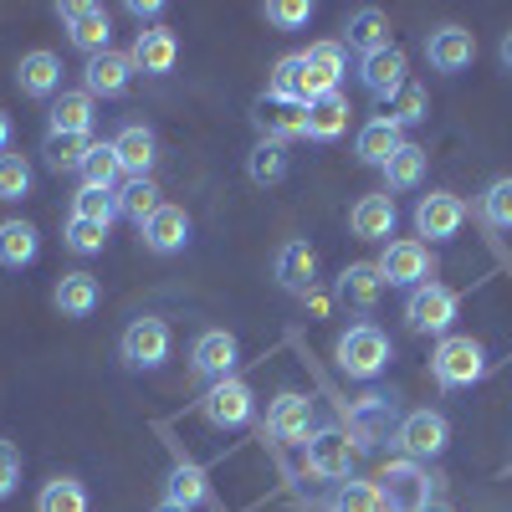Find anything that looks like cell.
Segmentation results:
<instances>
[{"label":"cell","mask_w":512,"mask_h":512,"mask_svg":"<svg viewBox=\"0 0 512 512\" xmlns=\"http://www.w3.org/2000/svg\"><path fill=\"white\" fill-rule=\"evenodd\" d=\"M36 251H41V236L31 221H0V267L21 272L36 262Z\"/></svg>","instance_id":"33"},{"label":"cell","mask_w":512,"mask_h":512,"mask_svg":"<svg viewBox=\"0 0 512 512\" xmlns=\"http://www.w3.org/2000/svg\"><path fill=\"white\" fill-rule=\"evenodd\" d=\"M456 313H461L456 287H446V282H436V277L405 292V323H410V333H436V338H446L451 323H456Z\"/></svg>","instance_id":"3"},{"label":"cell","mask_w":512,"mask_h":512,"mask_svg":"<svg viewBox=\"0 0 512 512\" xmlns=\"http://www.w3.org/2000/svg\"><path fill=\"white\" fill-rule=\"evenodd\" d=\"M16 88H21L26 98L52 103V98L62 93V57H57V52H47V47L26 52V57L16 62Z\"/></svg>","instance_id":"20"},{"label":"cell","mask_w":512,"mask_h":512,"mask_svg":"<svg viewBox=\"0 0 512 512\" xmlns=\"http://www.w3.org/2000/svg\"><path fill=\"white\" fill-rule=\"evenodd\" d=\"M431 374L441 390H466V384H477L487 374V344L472 333H446L431 349Z\"/></svg>","instance_id":"1"},{"label":"cell","mask_w":512,"mask_h":512,"mask_svg":"<svg viewBox=\"0 0 512 512\" xmlns=\"http://www.w3.org/2000/svg\"><path fill=\"white\" fill-rule=\"evenodd\" d=\"M395 103H400V108H395V123H400V128L420 123V118H425V108H431V98H425V88H420V82H410V88H405Z\"/></svg>","instance_id":"48"},{"label":"cell","mask_w":512,"mask_h":512,"mask_svg":"<svg viewBox=\"0 0 512 512\" xmlns=\"http://www.w3.org/2000/svg\"><path fill=\"white\" fill-rule=\"evenodd\" d=\"M93 103H98V98H93L88 88L57 93L52 108H47V134H93V118H98Z\"/></svg>","instance_id":"26"},{"label":"cell","mask_w":512,"mask_h":512,"mask_svg":"<svg viewBox=\"0 0 512 512\" xmlns=\"http://www.w3.org/2000/svg\"><path fill=\"white\" fill-rule=\"evenodd\" d=\"M200 420L210 425V431H241V425L251 420V384L236 379V374L210 384V390L200 395Z\"/></svg>","instance_id":"10"},{"label":"cell","mask_w":512,"mask_h":512,"mask_svg":"<svg viewBox=\"0 0 512 512\" xmlns=\"http://www.w3.org/2000/svg\"><path fill=\"white\" fill-rule=\"evenodd\" d=\"M425 159H431V154H425L420 144H410V139H405V149H400L390 164L379 169V175H384V190H390V195H400V190H415V185L425 180Z\"/></svg>","instance_id":"36"},{"label":"cell","mask_w":512,"mask_h":512,"mask_svg":"<svg viewBox=\"0 0 512 512\" xmlns=\"http://www.w3.org/2000/svg\"><path fill=\"white\" fill-rule=\"evenodd\" d=\"M118 354H123V364H128V369L154 374V369L169 359V323H164L159 313L134 318V323L123 328V338H118Z\"/></svg>","instance_id":"6"},{"label":"cell","mask_w":512,"mask_h":512,"mask_svg":"<svg viewBox=\"0 0 512 512\" xmlns=\"http://www.w3.org/2000/svg\"><path fill=\"white\" fill-rule=\"evenodd\" d=\"M241 364V344H236V333L231 328H205L195 338V349H190V374L205 379V384H221L231 379Z\"/></svg>","instance_id":"11"},{"label":"cell","mask_w":512,"mask_h":512,"mask_svg":"<svg viewBox=\"0 0 512 512\" xmlns=\"http://www.w3.org/2000/svg\"><path fill=\"white\" fill-rule=\"evenodd\" d=\"M395 420V400L390 395H364L359 405H354V415H349V441H354V451H369L379 436H384V425Z\"/></svg>","instance_id":"27"},{"label":"cell","mask_w":512,"mask_h":512,"mask_svg":"<svg viewBox=\"0 0 512 512\" xmlns=\"http://www.w3.org/2000/svg\"><path fill=\"white\" fill-rule=\"evenodd\" d=\"M272 277H277V287H282V292L308 297V292L318 287V251H313L303 236L282 241V246H277V256H272Z\"/></svg>","instance_id":"13"},{"label":"cell","mask_w":512,"mask_h":512,"mask_svg":"<svg viewBox=\"0 0 512 512\" xmlns=\"http://www.w3.org/2000/svg\"><path fill=\"white\" fill-rule=\"evenodd\" d=\"M267 103H287V108H308V82H303V52H292L272 67L267 77Z\"/></svg>","instance_id":"31"},{"label":"cell","mask_w":512,"mask_h":512,"mask_svg":"<svg viewBox=\"0 0 512 512\" xmlns=\"http://www.w3.org/2000/svg\"><path fill=\"white\" fill-rule=\"evenodd\" d=\"M139 236H144V246H149L154 256L185 251V246H190V210H185V205H159L154 216L139 226Z\"/></svg>","instance_id":"19"},{"label":"cell","mask_w":512,"mask_h":512,"mask_svg":"<svg viewBox=\"0 0 512 512\" xmlns=\"http://www.w3.org/2000/svg\"><path fill=\"white\" fill-rule=\"evenodd\" d=\"M267 431H272L277 441L303 446V441L318 431V425H313V400H308V395H297V390L277 395V400H272V410H267Z\"/></svg>","instance_id":"21"},{"label":"cell","mask_w":512,"mask_h":512,"mask_svg":"<svg viewBox=\"0 0 512 512\" xmlns=\"http://www.w3.org/2000/svg\"><path fill=\"white\" fill-rule=\"evenodd\" d=\"M379 497H384L390 512H420L425 502L436 497V482H431V472H425L420 461L400 456V461H390L379 472Z\"/></svg>","instance_id":"5"},{"label":"cell","mask_w":512,"mask_h":512,"mask_svg":"<svg viewBox=\"0 0 512 512\" xmlns=\"http://www.w3.org/2000/svg\"><path fill=\"white\" fill-rule=\"evenodd\" d=\"M93 139L88 134H47V144H41V154H47V169H57V175H82V159H88Z\"/></svg>","instance_id":"37"},{"label":"cell","mask_w":512,"mask_h":512,"mask_svg":"<svg viewBox=\"0 0 512 512\" xmlns=\"http://www.w3.org/2000/svg\"><path fill=\"white\" fill-rule=\"evenodd\" d=\"M395 226H400V205H395V195H390V190H379V195H359V200H354V210H349V231H354L359 241H384V246H390Z\"/></svg>","instance_id":"17"},{"label":"cell","mask_w":512,"mask_h":512,"mask_svg":"<svg viewBox=\"0 0 512 512\" xmlns=\"http://www.w3.org/2000/svg\"><path fill=\"white\" fill-rule=\"evenodd\" d=\"M497 57H502V67H507V72H512V31H507V36H502V47H497Z\"/></svg>","instance_id":"51"},{"label":"cell","mask_w":512,"mask_h":512,"mask_svg":"<svg viewBox=\"0 0 512 512\" xmlns=\"http://www.w3.org/2000/svg\"><path fill=\"white\" fill-rule=\"evenodd\" d=\"M400 149H405V128L395 123V113H379V118H369V123L359 128V139H354L359 164H374V169H384V164H390Z\"/></svg>","instance_id":"22"},{"label":"cell","mask_w":512,"mask_h":512,"mask_svg":"<svg viewBox=\"0 0 512 512\" xmlns=\"http://www.w3.org/2000/svg\"><path fill=\"white\" fill-rule=\"evenodd\" d=\"M123 11L134 16V21H139L144 31H149V26H159V16H164V6H159V0H128Z\"/></svg>","instance_id":"49"},{"label":"cell","mask_w":512,"mask_h":512,"mask_svg":"<svg viewBox=\"0 0 512 512\" xmlns=\"http://www.w3.org/2000/svg\"><path fill=\"white\" fill-rule=\"evenodd\" d=\"M123 180V164L113 154V139L108 144H93L88 159H82V185H93V190H113Z\"/></svg>","instance_id":"40"},{"label":"cell","mask_w":512,"mask_h":512,"mask_svg":"<svg viewBox=\"0 0 512 512\" xmlns=\"http://www.w3.org/2000/svg\"><path fill=\"white\" fill-rule=\"evenodd\" d=\"M344 36H349V47H354V52H364V57L390 52V47H395V41H390V16H384L379 6H359V11L349 16Z\"/></svg>","instance_id":"28"},{"label":"cell","mask_w":512,"mask_h":512,"mask_svg":"<svg viewBox=\"0 0 512 512\" xmlns=\"http://www.w3.org/2000/svg\"><path fill=\"white\" fill-rule=\"evenodd\" d=\"M52 303L62 318H93L98 303H103V287L93 272H62L57 287H52Z\"/></svg>","instance_id":"25"},{"label":"cell","mask_w":512,"mask_h":512,"mask_svg":"<svg viewBox=\"0 0 512 512\" xmlns=\"http://www.w3.org/2000/svg\"><path fill=\"white\" fill-rule=\"evenodd\" d=\"M333 359L349 379H379L384 369H390V338H384V328H374V323H354V328L338 333Z\"/></svg>","instance_id":"2"},{"label":"cell","mask_w":512,"mask_h":512,"mask_svg":"<svg viewBox=\"0 0 512 512\" xmlns=\"http://www.w3.org/2000/svg\"><path fill=\"white\" fill-rule=\"evenodd\" d=\"M344 72H349V57L338 41H313L303 52V82H308V98H323V93H344Z\"/></svg>","instance_id":"16"},{"label":"cell","mask_w":512,"mask_h":512,"mask_svg":"<svg viewBox=\"0 0 512 512\" xmlns=\"http://www.w3.org/2000/svg\"><path fill=\"white\" fill-rule=\"evenodd\" d=\"M308 139H318V144H333L338 134L349 128V98L344 93H323V98H308Z\"/></svg>","instance_id":"29"},{"label":"cell","mask_w":512,"mask_h":512,"mask_svg":"<svg viewBox=\"0 0 512 512\" xmlns=\"http://www.w3.org/2000/svg\"><path fill=\"white\" fill-rule=\"evenodd\" d=\"M31 164L21 154H0V200H26L31 195Z\"/></svg>","instance_id":"44"},{"label":"cell","mask_w":512,"mask_h":512,"mask_svg":"<svg viewBox=\"0 0 512 512\" xmlns=\"http://www.w3.org/2000/svg\"><path fill=\"white\" fill-rule=\"evenodd\" d=\"M36 512H88V492L77 477H52L36 492Z\"/></svg>","instance_id":"39"},{"label":"cell","mask_w":512,"mask_h":512,"mask_svg":"<svg viewBox=\"0 0 512 512\" xmlns=\"http://www.w3.org/2000/svg\"><path fill=\"white\" fill-rule=\"evenodd\" d=\"M246 175H251V185H277L287 175V144L262 139L251 149V159H246Z\"/></svg>","instance_id":"41"},{"label":"cell","mask_w":512,"mask_h":512,"mask_svg":"<svg viewBox=\"0 0 512 512\" xmlns=\"http://www.w3.org/2000/svg\"><path fill=\"white\" fill-rule=\"evenodd\" d=\"M57 16L67 26V41L82 57L113 52V11L108 6H98V0H67V6H57Z\"/></svg>","instance_id":"4"},{"label":"cell","mask_w":512,"mask_h":512,"mask_svg":"<svg viewBox=\"0 0 512 512\" xmlns=\"http://www.w3.org/2000/svg\"><path fill=\"white\" fill-rule=\"evenodd\" d=\"M425 62H431L441 77H456L477 62V36L466 26H436L425 36Z\"/></svg>","instance_id":"15"},{"label":"cell","mask_w":512,"mask_h":512,"mask_svg":"<svg viewBox=\"0 0 512 512\" xmlns=\"http://www.w3.org/2000/svg\"><path fill=\"white\" fill-rule=\"evenodd\" d=\"M303 456H308V472L323 477V482L354 477V441H349L344 425H318V431L303 441Z\"/></svg>","instance_id":"7"},{"label":"cell","mask_w":512,"mask_h":512,"mask_svg":"<svg viewBox=\"0 0 512 512\" xmlns=\"http://www.w3.org/2000/svg\"><path fill=\"white\" fill-rule=\"evenodd\" d=\"M128 57H134L139 72L164 77V72H175V62H180V36L169 26H149V31L134 36V52H128Z\"/></svg>","instance_id":"24"},{"label":"cell","mask_w":512,"mask_h":512,"mask_svg":"<svg viewBox=\"0 0 512 512\" xmlns=\"http://www.w3.org/2000/svg\"><path fill=\"white\" fill-rule=\"evenodd\" d=\"M262 16H267L272 26H282V31H297V26L313 21V0H267Z\"/></svg>","instance_id":"46"},{"label":"cell","mask_w":512,"mask_h":512,"mask_svg":"<svg viewBox=\"0 0 512 512\" xmlns=\"http://www.w3.org/2000/svg\"><path fill=\"white\" fill-rule=\"evenodd\" d=\"M359 82L374 103H395L405 88H410V62L400 47L390 52H374V57H359Z\"/></svg>","instance_id":"12"},{"label":"cell","mask_w":512,"mask_h":512,"mask_svg":"<svg viewBox=\"0 0 512 512\" xmlns=\"http://www.w3.org/2000/svg\"><path fill=\"white\" fill-rule=\"evenodd\" d=\"M103 241H108V226H93V221L67 216V231H62V246H67V251H77V256H98Z\"/></svg>","instance_id":"45"},{"label":"cell","mask_w":512,"mask_h":512,"mask_svg":"<svg viewBox=\"0 0 512 512\" xmlns=\"http://www.w3.org/2000/svg\"><path fill=\"white\" fill-rule=\"evenodd\" d=\"M154 128L144 123H123L118 134H113V154L123 164V180H149V169H154Z\"/></svg>","instance_id":"23"},{"label":"cell","mask_w":512,"mask_h":512,"mask_svg":"<svg viewBox=\"0 0 512 512\" xmlns=\"http://www.w3.org/2000/svg\"><path fill=\"white\" fill-rule=\"evenodd\" d=\"M205 497H210V487H205V472H200L195 461H185V456H180L175 466H169V487H164V502L175 507V512H195Z\"/></svg>","instance_id":"30"},{"label":"cell","mask_w":512,"mask_h":512,"mask_svg":"<svg viewBox=\"0 0 512 512\" xmlns=\"http://www.w3.org/2000/svg\"><path fill=\"white\" fill-rule=\"evenodd\" d=\"M477 210H482V221H487L492 231H512V175L492 180V185L482 190Z\"/></svg>","instance_id":"43"},{"label":"cell","mask_w":512,"mask_h":512,"mask_svg":"<svg viewBox=\"0 0 512 512\" xmlns=\"http://www.w3.org/2000/svg\"><path fill=\"white\" fill-rule=\"evenodd\" d=\"M420 512H456V507H451V502H441V497H431V502H425Z\"/></svg>","instance_id":"52"},{"label":"cell","mask_w":512,"mask_h":512,"mask_svg":"<svg viewBox=\"0 0 512 512\" xmlns=\"http://www.w3.org/2000/svg\"><path fill=\"white\" fill-rule=\"evenodd\" d=\"M323 512H384V497H379V482H364V477H344L333 482Z\"/></svg>","instance_id":"34"},{"label":"cell","mask_w":512,"mask_h":512,"mask_svg":"<svg viewBox=\"0 0 512 512\" xmlns=\"http://www.w3.org/2000/svg\"><path fill=\"white\" fill-rule=\"evenodd\" d=\"M256 128H262V139L272 144H287V139H308V113L303 108H287V103H267L256 108Z\"/></svg>","instance_id":"32"},{"label":"cell","mask_w":512,"mask_h":512,"mask_svg":"<svg viewBox=\"0 0 512 512\" xmlns=\"http://www.w3.org/2000/svg\"><path fill=\"white\" fill-rule=\"evenodd\" d=\"M461 226H466V200L461 195H451V190L420 195V205H415V231L420 236L451 241V236H461Z\"/></svg>","instance_id":"14"},{"label":"cell","mask_w":512,"mask_h":512,"mask_svg":"<svg viewBox=\"0 0 512 512\" xmlns=\"http://www.w3.org/2000/svg\"><path fill=\"white\" fill-rule=\"evenodd\" d=\"M21 487V446L16 441H0V502Z\"/></svg>","instance_id":"47"},{"label":"cell","mask_w":512,"mask_h":512,"mask_svg":"<svg viewBox=\"0 0 512 512\" xmlns=\"http://www.w3.org/2000/svg\"><path fill=\"white\" fill-rule=\"evenodd\" d=\"M395 441H400V451L410 456V461H436L446 446H451V420L441 415V410H410L400 425H395Z\"/></svg>","instance_id":"8"},{"label":"cell","mask_w":512,"mask_h":512,"mask_svg":"<svg viewBox=\"0 0 512 512\" xmlns=\"http://www.w3.org/2000/svg\"><path fill=\"white\" fill-rule=\"evenodd\" d=\"M113 195H118V216H123V221H134V226H144V221L154 216V210L164 205L154 180H123Z\"/></svg>","instance_id":"38"},{"label":"cell","mask_w":512,"mask_h":512,"mask_svg":"<svg viewBox=\"0 0 512 512\" xmlns=\"http://www.w3.org/2000/svg\"><path fill=\"white\" fill-rule=\"evenodd\" d=\"M134 72L139 67H134L128 52H98V57H88V67H82V88H88L93 98H123Z\"/></svg>","instance_id":"18"},{"label":"cell","mask_w":512,"mask_h":512,"mask_svg":"<svg viewBox=\"0 0 512 512\" xmlns=\"http://www.w3.org/2000/svg\"><path fill=\"white\" fill-rule=\"evenodd\" d=\"M72 216H77V221H93V226H113V221H118V195L82 185V190L72 195Z\"/></svg>","instance_id":"42"},{"label":"cell","mask_w":512,"mask_h":512,"mask_svg":"<svg viewBox=\"0 0 512 512\" xmlns=\"http://www.w3.org/2000/svg\"><path fill=\"white\" fill-rule=\"evenodd\" d=\"M379 277H384V287H420V282H431V246L425 241H415V236H400V241H390L379 251Z\"/></svg>","instance_id":"9"},{"label":"cell","mask_w":512,"mask_h":512,"mask_svg":"<svg viewBox=\"0 0 512 512\" xmlns=\"http://www.w3.org/2000/svg\"><path fill=\"white\" fill-rule=\"evenodd\" d=\"M379 292H384V277H379L374 262H354V267H344V277H338V297L354 303V308H374Z\"/></svg>","instance_id":"35"},{"label":"cell","mask_w":512,"mask_h":512,"mask_svg":"<svg viewBox=\"0 0 512 512\" xmlns=\"http://www.w3.org/2000/svg\"><path fill=\"white\" fill-rule=\"evenodd\" d=\"M11 134H16V128H11V113H6V108H0V154H6V149H11Z\"/></svg>","instance_id":"50"}]
</instances>
